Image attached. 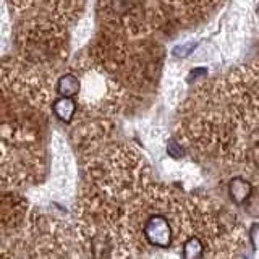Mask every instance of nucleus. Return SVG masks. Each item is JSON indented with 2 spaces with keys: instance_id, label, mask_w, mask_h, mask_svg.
<instances>
[{
  "instance_id": "5",
  "label": "nucleus",
  "mask_w": 259,
  "mask_h": 259,
  "mask_svg": "<svg viewBox=\"0 0 259 259\" xmlns=\"http://www.w3.org/2000/svg\"><path fill=\"white\" fill-rule=\"evenodd\" d=\"M51 110L57 120L63 121V123H71L78 113V104L70 97H57L51 104Z\"/></svg>"
},
{
  "instance_id": "1",
  "label": "nucleus",
  "mask_w": 259,
  "mask_h": 259,
  "mask_svg": "<svg viewBox=\"0 0 259 259\" xmlns=\"http://www.w3.org/2000/svg\"><path fill=\"white\" fill-rule=\"evenodd\" d=\"M177 141L198 156L232 165H249L256 172V71L235 73L212 96L202 93L190 102L177 128Z\"/></svg>"
},
{
  "instance_id": "3",
  "label": "nucleus",
  "mask_w": 259,
  "mask_h": 259,
  "mask_svg": "<svg viewBox=\"0 0 259 259\" xmlns=\"http://www.w3.org/2000/svg\"><path fill=\"white\" fill-rule=\"evenodd\" d=\"M32 207L18 191L0 190V259L26 253Z\"/></svg>"
},
{
  "instance_id": "2",
  "label": "nucleus",
  "mask_w": 259,
  "mask_h": 259,
  "mask_svg": "<svg viewBox=\"0 0 259 259\" xmlns=\"http://www.w3.org/2000/svg\"><path fill=\"white\" fill-rule=\"evenodd\" d=\"M47 151L42 144L10 146L0 143V190L18 191L44 182Z\"/></svg>"
},
{
  "instance_id": "7",
  "label": "nucleus",
  "mask_w": 259,
  "mask_h": 259,
  "mask_svg": "<svg viewBox=\"0 0 259 259\" xmlns=\"http://www.w3.org/2000/svg\"><path fill=\"white\" fill-rule=\"evenodd\" d=\"M157 259H174V257H170V256H160V257H157Z\"/></svg>"
},
{
  "instance_id": "6",
  "label": "nucleus",
  "mask_w": 259,
  "mask_h": 259,
  "mask_svg": "<svg viewBox=\"0 0 259 259\" xmlns=\"http://www.w3.org/2000/svg\"><path fill=\"white\" fill-rule=\"evenodd\" d=\"M79 91H81V79L75 73H65L55 83V93L59 94V97L75 99L76 96H79Z\"/></svg>"
},
{
  "instance_id": "4",
  "label": "nucleus",
  "mask_w": 259,
  "mask_h": 259,
  "mask_svg": "<svg viewBox=\"0 0 259 259\" xmlns=\"http://www.w3.org/2000/svg\"><path fill=\"white\" fill-rule=\"evenodd\" d=\"M254 194V183L241 175H235L229 182V196L237 206L248 204Z\"/></svg>"
}]
</instances>
